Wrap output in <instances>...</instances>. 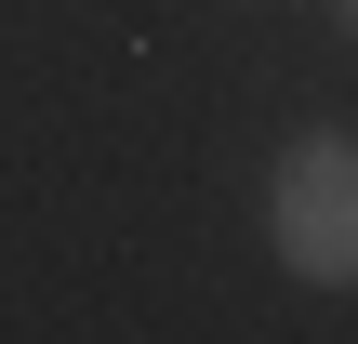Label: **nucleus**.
Here are the masks:
<instances>
[{
  "label": "nucleus",
  "instance_id": "obj_1",
  "mask_svg": "<svg viewBox=\"0 0 358 344\" xmlns=\"http://www.w3.org/2000/svg\"><path fill=\"white\" fill-rule=\"evenodd\" d=\"M266 239L292 278L319 292H358V133H306L266 186Z\"/></svg>",
  "mask_w": 358,
  "mask_h": 344
},
{
  "label": "nucleus",
  "instance_id": "obj_2",
  "mask_svg": "<svg viewBox=\"0 0 358 344\" xmlns=\"http://www.w3.org/2000/svg\"><path fill=\"white\" fill-rule=\"evenodd\" d=\"M345 40H358V0H345Z\"/></svg>",
  "mask_w": 358,
  "mask_h": 344
}]
</instances>
